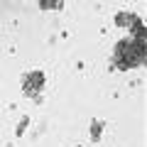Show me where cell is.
Masks as SVG:
<instances>
[{
  "mask_svg": "<svg viewBox=\"0 0 147 147\" xmlns=\"http://www.w3.org/2000/svg\"><path fill=\"white\" fill-rule=\"evenodd\" d=\"M113 59H115V64L120 69L137 66V64L142 61V39H137V42H132V39H123V42L115 47Z\"/></svg>",
  "mask_w": 147,
  "mask_h": 147,
  "instance_id": "6da1fadb",
  "label": "cell"
},
{
  "mask_svg": "<svg viewBox=\"0 0 147 147\" xmlns=\"http://www.w3.org/2000/svg\"><path fill=\"white\" fill-rule=\"evenodd\" d=\"M42 84H44V76H42L39 71H34V74H27V79H25V93H27V96H34V93H39Z\"/></svg>",
  "mask_w": 147,
  "mask_h": 147,
  "instance_id": "7a4b0ae2",
  "label": "cell"
},
{
  "mask_svg": "<svg viewBox=\"0 0 147 147\" xmlns=\"http://www.w3.org/2000/svg\"><path fill=\"white\" fill-rule=\"evenodd\" d=\"M39 5H42V7H52L54 0H39Z\"/></svg>",
  "mask_w": 147,
  "mask_h": 147,
  "instance_id": "3957f363",
  "label": "cell"
}]
</instances>
